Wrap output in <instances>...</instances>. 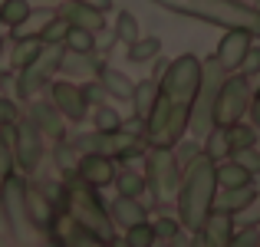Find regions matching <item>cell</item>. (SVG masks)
<instances>
[{
    "mask_svg": "<svg viewBox=\"0 0 260 247\" xmlns=\"http://www.w3.org/2000/svg\"><path fill=\"white\" fill-rule=\"evenodd\" d=\"M217 198V175H214V162L208 155H198L188 168L181 171V188H178V221L184 231H201L204 218L211 214Z\"/></svg>",
    "mask_w": 260,
    "mask_h": 247,
    "instance_id": "obj_1",
    "label": "cell"
},
{
    "mask_svg": "<svg viewBox=\"0 0 260 247\" xmlns=\"http://www.w3.org/2000/svg\"><path fill=\"white\" fill-rule=\"evenodd\" d=\"M161 10L181 13V17L201 20L224 30H247L250 37H260V13L241 0H152Z\"/></svg>",
    "mask_w": 260,
    "mask_h": 247,
    "instance_id": "obj_2",
    "label": "cell"
},
{
    "mask_svg": "<svg viewBox=\"0 0 260 247\" xmlns=\"http://www.w3.org/2000/svg\"><path fill=\"white\" fill-rule=\"evenodd\" d=\"M63 201H66V214L73 218V224H79L83 231H89V234L102 237V241H112V218H109V208L102 204L99 191L92 188V184L79 181V178H66L63 184Z\"/></svg>",
    "mask_w": 260,
    "mask_h": 247,
    "instance_id": "obj_3",
    "label": "cell"
},
{
    "mask_svg": "<svg viewBox=\"0 0 260 247\" xmlns=\"http://www.w3.org/2000/svg\"><path fill=\"white\" fill-rule=\"evenodd\" d=\"M188 119H191V106L188 102H172L168 96L158 92L152 112L145 119V142L152 148H175L188 132Z\"/></svg>",
    "mask_w": 260,
    "mask_h": 247,
    "instance_id": "obj_4",
    "label": "cell"
},
{
    "mask_svg": "<svg viewBox=\"0 0 260 247\" xmlns=\"http://www.w3.org/2000/svg\"><path fill=\"white\" fill-rule=\"evenodd\" d=\"M224 76H228V70L214 56L201 63V82H198V92L191 99V119H188V129L198 139H204L214 129V99H217V89H221Z\"/></svg>",
    "mask_w": 260,
    "mask_h": 247,
    "instance_id": "obj_5",
    "label": "cell"
},
{
    "mask_svg": "<svg viewBox=\"0 0 260 247\" xmlns=\"http://www.w3.org/2000/svg\"><path fill=\"white\" fill-rule=\"evenodd\" d=\"M198 82H201V59L194 53H181L178 59L165 63V70L158 76V89L172 102H188L191 106V99L198 92Z\"/></svg>",
    "mask_w": 260,
    "mask_h": 247,
    "instance_id": "obj_6",
    "label": "cell"
},
{
    "mask_svg": "<svg viewBox=\"0 0 260 247\" xmlns=\"http://www.w3.org/2000/svg\"><path fill=\"white\" fill-rule=\"evenodd\" d=\"M250 99H254V89H250V76L244 73H228L217 89V99H214V126H234L247 115Z\"/></svg>",
    "mask_w": 260,
    "mask_h": 247,
    "instance_id": "obj_7",
    "label": "cell"
},
{
    "mask_svg": "<svg viewBox=\"0 0 260 247\" xmlns=\"http://www.w3.org/2000/svg\"><path fill=\"white\" fill-rule=\"evenodd\" d=\"M145 184L152 188L155 201H168V198H178V188H181V168H178L172 148H152L145 152Z\"/></svg>",
    "mask_w": 260,
    "mask_h": 247,
    "instance_id": "obj_8",
    "label": "cell"
},
{
    "mask_svg": "<svg viewBox=\"0 0 260 247\" xmlns=\"http://www.w3.org/2000/svg\"><path fill=\"white\" fill-rule=\"evenodd\" d=\"M63 53H66L63 43H43L40 56L33 59L30 66H23V70L17 73V96H20V99H33L40 89H46L50 76H53V73H59Z\"/></svg>",
    "mask_w": 260,
    "mask_h": 247,
    "instance_id": "obj_9",
    "label": "cell"
},
{
    "mask_svg": "<svg viewBox=\"0 0 260 247\" xmlns=\"http://www.w3.org/2000/svg\"><path fill=\"white\" fill-rule=\"evenodd\" d=\"M0 208H4L7 228L17 237H23V234L33 231V221H30V214H26V178H20L17 171L4 175V184H0Z\"/></svg>",
    "mask_w": 260,
    "mask_h": 247,
    "instance_id": "obj_10",
    "label": "cell"
},
{
    "mask_svg": "<svg viewBox=\"0 0 260 247\" xmlns=\"http://www.w3.org/2000/svg\"><path fill=\"white\" fill-rule=\"evenodd\" d=\"M13 162L23 175H33L43 162V132L30 119L13 122Z\"/></svg>",
    "mask_w": 260,
    "mask_h": 247,
    "instance_id": "obj_11",
    "label": "cell"
},
{
    "mask_svg": "<svg viewBox=\"0 0 260 247\" xmlns=\"http://www.w3.org/2000/svg\"><path fill=\"white\" fill-rule=\"evenodd\" d=\"M50 102L63 112V119H70V122H83L89 115V102H86L83 89H79L76 82H66V79L53 82L50 86Z\"/></svg>",
    "mask_w": 260,
    "mask_h": 247,
    "instance_id": "obj_12",
    "label": "cell"
},
{
    "mask_svg": "<svg viewBox=\"0 0 260 247\" xmlns=\"http://www.w3.org/2000/svg\"><path fill=\"white\" fill-rule=\"evenodd\" d=\"M250 46H254V37H250L247 30H224L221 43H217L214 59H217V63H221L228 73H237Z\"/></svg>",
    "mask_w": 260,
    "mask_h": 247,
    "instance_id": "obj_13",
    "label": "cell"
},
{
    "mask_svg": "<svg viewBox=\"0 0 260 247\" xmlns=\"http://www.w3.org/2000/svg\"><path fill=\"white\" fill-rule=\"evenodd\" d=\"M76 178L92 188H106V184L115 181V165L109 155H99V152H86L79 155V165H76Z\"/></svg>",
    "mask_w": 260,
    "mask_h": 247,
    "instance_id": "obj_14",
    "label": "cell"
},
{
    "mask_svg": "<svg viewBox=\"0 0 260 247\" xmlns=\"http://www.w3.org/2000/svg\"><path fill=\"white\" fill-rule=\"evenodd\" d=\"M198 234L204 237V244H208V247H228L231 237L237 234L234 214H231V211H221V208H211V214L204 218V224H201Z\"/></svg>",
    "mask_w": 260,
    "mask_h": 247,
    "instance_id": "obj_15",
    "label": "cell"
},
{
    "mask_svg": "<svg viewBox=\"0 0 260 247\" xmlns=\"http://www.w3.org/2000/svg\"><path fill=\"white\" fill-rule=\"evenodd\" d=\"M30 122L40 129L43 135H50V139H63L66 135V119H63V112H59L53 102H46V99H33L30 102Z\"/></svg>",
    "mask_w": 260,
    "mask_h": 247,
    "instance_id": "obj_16",
    "label": "cell"
},
{
    "mask_svg": "<svg viewBox=\"0 0 260 247\" xmlns=\"http://www.w3.org/2000/svg\"><path fill=\"white\" fill-rule=\"evenodd\" d=\"M109 218H112V224H122V228H132V224H139V221H148L145 204H139V198H125V195H119L112 204H109Z\"/></svg>",
    "mask_w": 260,
    "mask_h": 247,
    "instance_id": "obj_17",
    "label": "cell"
},
{
    "mask_svg": "<svg viewBox=\"0 0 260 247\" xmlns=\"http://www.w3.org/2000/svg\"><path fill=\"white\" fill-rule=\"evenodd\" d=\"M59 13L70 20V26H83V30H92V33L106 26V20H102V10H92V7H86V4H76V0H66Z\"/></svg>",
    "mask_w": 260,
    "mask_h": 247,
    "instance_id": "obj_18",
    "label": "cell"
},
{
    "mask_svg": "<svg viewBox=\"0 0 260 247\" xmlns=\"http://www.w3.org/2000/svg\"><path fill=\"white\" fill-rule=\"evenodd\" d=\"M59 70L70 73V76H99L102 59H95V53H73V50H66Z\"/></svg>",
    "mask_w": 260,
    "mask_h": 247,
    "instance_id": "obj_19",
    "label": "cell"
},
{
    "mask_svg": "<svg viewBox=\"0 0 260 247\" xmlns=\"http://www.w3.org/2000/svg\"><path fill=\"white\" fill-rule=\"evenodd\" d=\"M99 86L106 89L109 96H112V99H132V89H135V82L125 76V73L122 70H112V66H102L99 70Z\"/></svg>",
    "mask_w": 260,
    "mask_h": 247,
    "instance_id": "obj_20",
    "label": "cell"
},
{
    "mask_svg": "<svg viewBox=\"0 0 260 247\" xmlns=\"http://www.w3.org/2000/svg\"><path fill=\"white\" fill-rule=\"evenodd\" d=\"M217 175V188H241V184H254V175H250L244 165H237L234 159H224L214 165Z\"/></svg>",
    "mask_w": 260,
    "mask_h": 247,
    "instance_id": "obj_21",
    "label": "cell"
},
{
    "mask_svg": "<svg viewBox=\"0 0 260 247\" xmlns=\"http://www.w3.org/2000/svg\"><path fill=\"white\" fill-rule=\"evenodd\" d=\"M254 195H257L254 184H241V188H224V195H221V198H214V208L231 211V214L237 218L250 201H254Z\"/></svg>",
    "mask_w": 260,
    "mask_h": 247,
    "instance_id": "obj_22",
    "label": "cell"
},
{
    "mask_svg": "<svg viewBox=\"0 0 260 247\" xmlns=\"http://www.w3.org/2000/svg\"><path fill=\"white\" fill-rule=\"evenodd\" d=\"M26 214H30L33 228H50V221H53L50 198H46L40 188H30V184H26Z\"/></svg>",
    "mask_w": 260,
    "mask_h": 247,
    "instance_id": "obj_23",
    "label": "cell"
},
{
    "mask_svg": "<svg viewBox=\"0 0 260 247\" xmlns=\"http://www.w3.org/2000/svg\"><path fill=\"white\" fill-rule=\"evenodd\" d=\"M158 79H142V82H135V89H132V106H135V119H142L145 122L148 119V112H152V106H155V99H158Z\"/></svg>",
    "mask_w": 260,
    "mask_h": 247,
    "instance_id": "obj_24",
    "label": "cell"
},
{
    "mask_svg": "<svg viewBox=\"0 0 260 247\" xmlns=\"http://www.w3.org/2000/svg\"><path fill=\"white\" fill-rule=\"evenodd\" d=\"M40 50H43V40L40 37H13V66L17 70H23V66H30L33 59L40 56Z\"/></svg>",
    "mask_w": 260,
    "mask_h": 247,
    "instance_id": "obj_25",
    "label": "cell"
},
{
    "mask_svg": "<svg viewBox=\"0 0 260 247\" xmlns=\"http://www.w3.org/2000/svg\"><path fill=\"white\" fill-rule=\"evenodd\" d=\"M204 155H208L214 165L231 159V142H228V129L224 126H214L208 135H204Z\"/></svg>",
    "mask_w": 260,
    "mask_h": 247,
    "instance_id": "obj_26",
    "label": "cell"
},
{
    "mask_svg": "<svg viewBox=\"0 0 260 247\" xmlns=\"http://www.w3.org/2000/svg\"><path fill=\"white\" fill-rule=\"evenodd\" d=\"M33 7L30 0H7L4 7H0V23L7 26V30H17V26H23L26 20H30Z\"/></svg>",
    "mask_w": 260,
    "mask_h": 247,
    "instance_id": "obj_27",
    "label": "cell"
},
{
    "mask_svg": "<svg viewBox=\"0 0 260 247\" xmlns=\"http://www.w3.org/2000/svg\"><path fill=\"white\" fill-rule=\"evenodd\" d=\"M115 188H119V195H125V198H142L145 195V175H139V171H132V168H122V171H115Z\"/></svg>",
    "mask_w": 260,
    "mask_h": 247,
    "instance_id": "obj_28",
    "label": "cell"
},
{
    "mask_svg": "<svg viewBox=\"0 0 260 247\" xmlns=\"http://www.w3.org/2000/svg\"><path fill=\"white\" fill-rule=\"evenodd\" d=\"M158 53H161L158 37H139L128 46V59H132V63H152V59H158Z\"/></svg>",
    "mask_w": 260,
    "mask_h": 247,
    "instance_id": "obj_29",
    "label": "cell"
},
{
    "mask_svg": "<svg viewBox=\"0 0 260 247\" xmlns=\"http://www.w3.org/2000/svg\"><path fill=\"white\" fill-rule=\"evenodd\" d=\"M53 162H56V168L63 171L66 178L76 175V165H79V152H76V145H73V142H66V139H59V142H56V148H53Z\"/></svg>",
    "mask_w": 260,
    "mask_h": 247,
    "instance_id": "obj_30",
    "label": "cell"
},
{
    "mask_svg": "<svg viewBox=\"0 0 260 247\" xmlns=\"http://www.w3.org/2000/svg\"><path fill=\"white\" fill-rule=\"evenodd\" d=\"M139 37H142V33H139V20H135V13L132 10H119V17H115V40L125 43V46H132Z\"/></svg>",
    "mask_w": 260,
    "mask_h": 247,
    "instance_id": "obj_31",
    "label": "cell"
},
{
    "mask_svg": "<svg viewBox=\"0 0 260 247\" xmlns=\"http://www.w3.org/2000/svg\"><path fill=\"white\" fill-rule=\"evenodd\" d=\"M66 33H70V20L63 13H53L43 26H40V40L43 43H66Z\"/></svg>",
    "mask_w": 260,
    "mask_h": 247,
    "instance_id": "obj_32",
    "label": "cell"
},
{
    "mask_svg": "<svg viewBox=\"0 0 260 247\" xmlns=\"http://www.w3.org/2000/svg\"><path fill=\"white\" fill-rule=\"evenodd\" d=\"M228 142H231V152H237V148H254L257 145V126H244V122L228 126Z\"/></svg>",
    "mask_w": 260,
    "mask_h": 247,
    "instance_id": "obj_33",
    "label": "cell"
},
{
    "mask_svg": "<svg viewBox=\"0 0 260 247\" xmlns=\"http://www.w3.org/2000/svg\"><path fill=\"white\" fill-rule=\"evenodd\" d=\"M63 46H66V50H73V53H95V33L92 30H83V26H70Z\"/></svg>",
    "mask_w": 260,
    "mask_h": 247,
    "instance_id": "obj_34",
    "label": "cell"
},
{
    "mask_svg": "<svg viewBox=\"0 0 260 247\" xmlns=\"http://www.w3.org/2000/svg\"><path fill=\"white\" fill-rule=\"evenodd\" d=\"M92 126H95V132H119L122 129V115L115 112L112 106H95Z\"/></svg>",
    "mask_w": 260,
    "mask_h": 247,
    "instance_id": "obj_35",
    "label": "cell"
},
{
    "mask_svg": "<svg viewBox=\"0 0 260 247\" xmlns=\"http://www.w3.org/2000/svg\"><path fill=\"white\" fill-rule=\"evenodd\" d=\"M158 237H155V228L148 221H139L132 228H125V244L128 247H152Z\"/></svg>",
    "mask_w": 260,
    "mask_h": 247,
    "instance_id": "obj_36",
    "label": "cell"
},
{
    "mask_svg": "<svg viewBox=\"0 0 260 247\" xmlns=\"http://www.w3.org/2000/svg\"><path fill=\"white\" fill-rule=\"evenodd\" d=\"M201 152H204V145H201V142H178V145L172 148V155H175V162H178V168H181V171L188 168V165L194 162Z\"/></svg>",
    "mask_w": 260,
    "mask_h": 247,
    "instance_id": "obj_37",
    "label": "cell"
},
{
    "mask_svg": "<svg viewBox=\"0 0 260 247\" xmlns=\"http://www.w3.org/2000/svg\"><path fill=\"white\" fill-rule=\"evenodd\" d=\"M66 247H112V244L102 241V237H95V234H89V231H83L76 224V228L66 234Z\"/></svg>",
    "mask_w": 260,
    "mask_h": 247,
    "instance_id": "obj_38",
    "label": "cell"
},
{
    "mask_svg": "<svg viewBox=\"0 0 260 247\" xmlns=\"http://www.w3.org/2000/svg\"><path fill=\"white\" fill-rule=\"evenodd\" d=\"M231 159H234L237 165H244L250 175H257V171H260V152H257V145L254 148H237V152H231Z\"/></svg>",
    "mask_w": 260,
    "mask_h": 247,
    "instance_id": "obj_39",
    "label": "cell"
},
{
    "mask_svg": "<svg viewBox=\"0 0 260 247\" xmlns=\"http://www.w3.org/2000/svg\"><path fill=\"white\" fill-rule=\"evenodd\" d=\"M155 228V237L158 241H168V237H175L178 231H181V221H175V218H158V221H152Z\"/></svg>",
    "mask_w": 260,
    "mask_h": 247,
    "instance_id": "obj_40",
    "label": "cell"
},
{
    "mask_svg": "<svg viewBox=\"0 0 260 247\" xmlns=\"http://www.w3.org/2000/svg\"><path fill=\"white\" fill-rule=\"evenodd\" d=\"M228 247H257V224H247V228H241L234 237H231Z\"/></svg>",
    "mask_w": 260,
    "mask_h": 247,
    "instance_id": "obj_41",
    "label": "cell"
},
{
    "mask_svg": "<svg viewBox=\"0 0 260 247\" xmlns=\"http://www.w3.org/2000/svg\"><path fill=\"white\" fill-rule=\"evenodd\" d=\"M237 73H244V76H257V73H260V46H250Z\"/></svg>",
    "mask_w": 260,
    "mask_h": 247,
    "instance_id": "obj_42",
    "label": "cell"
},
{
    "mask_svg": "<svg viewBox=\"0 0 260 247\" xmlns=\"http://www.w3.org/2000/svg\"><path fill=\"white\" fill-rule=\"evenodd\" d=\"M20 119V109L13 106V99H4L0 96V126H13Z\"/></svg>",
    "mask_w": 260,
    "mask_h": 247,
    "instance_id": "obj_43",
    "label": "cell"
},
{
    "mask_svg": "<svg viewBox=\"0 0 260 247\" xmlns=\"http://www.w3.org/2000/svg\"><path fill=\"white\" fill-rule=\"evenodd\" d=\"M10 171H17V162H13V148L7 145L4 139H0V178L10 175Z\"/></svg>",
    "mask_w": 260,
    "mask_h": 247,
    "instance_id": "obj_44",
    "label": "cell"
},
{
    "mask_svg": "<svg viewBox=\"0 0 260 247\" xmlns=\"http://www.w3.org/2000/svg\"><path fill=\"white\" fill-rule=\"evenodd\" d=\"M79 89H83V96H86L89 106H102V96H106V89H102L99 82H86V86H79Z\"/></svg>",
    "mask_w": 260,
    "mask_h": 247,
    "instance_id": "obj_45",
    "label": "cell"
},
{
    "mask_svg": "<svg viewBox=\"0 0 260 247\" xmlns=\"http://www.w3.org/2000/svg\"><path fill=\"white\" fill-rule=\"evenodd\" d=\"M237 218H244V224H260V191H257L254 201H250V204H247V208H244Z\"/></svg>",
    "mask_w": 260,
    "mask_h": 247,
    "instance_id": "obj_46",
    "label": "cell"
},
{
    "mask_svg": "<svg viewBox=\"0 0 260 247\" xmlns=\"http://www.w3.org/2000/svg\"><path fill=\"white\" fill-rule=\"evenodd\" d=\"M112 43H115V30H106V26H102V30H95V46H99L102 53H106Z\"/></svg>",
    "mask_w": 260,
    "mask_h": 247,
    "instance_id": "obj_47",
    "label": "cell"
},
{
    "mask_svg": "<svg viewBox=\"0 0 260 247\" xmlns=\"http://www.w3.org/2000/svg\"><path fill=\"white\" fill-rule=\"evenodd\" d=\"M191 241H194V237H188V234H184V231H178V234L175 237H168V247H191Z\"/></svg>",
    "mask_w": 260,
    "mask_h": 247,
    "instance_id": "obj_48",
    "label": "cell"
},
{
    "mask_svg": "<svg viewBox=\"0 0 260 247\" xmlns=\"http://www.w3.org/2000/svg\"><path fill=\"white\" fill-rule=\"evenodd\" d=\"M76 4H86V7H92V10H112V0H76Z\"/></svg>",
    "mask_w": 260,
    "mask_h": 247,
    "instance_id": "obj_49",
    "label": "cell"
},
{
    "mask_svg": "<svg viewBox=\"0 0 260 247\" xmlns=\"http://www.w3.org/2000/svg\"><path fill=\"white\" fill-rule=\"evenodd\" d=\"M247 112H250V119H254V126L260 129V96L250 99V109H247Z\"/></svg>",
    "mask_w": 260,
    "mask_h": 247,
    "instance_id": "obj_50",
    "label": "cell"
},
{
    "mask_svg": "<svg viewBox=\"0 0 260 247\" xmlns=\"http://www.w3.org/2000/svg\"><path fill=\"white\" fill-rule=\"evenodd\" d=\"M250 7H254V10H257V13H260V0H254V4H250Z\"/></svg>",
    "mask_w": 260,
    "mask_h": 247,
    "instance_id": "obj_51",
    "label": "cell"
},
{
    "mask_svg": "<svg viewBox=\"0 0 260 247\" xmlns=\"http://www.w3.org/2000/svg\"><path fill=\"white\" fill-rule=\"evenodd\" d=\"M152 247H168V244H165V241H155V244H152Z\"/></svg>",
    "mask_w": 260,
    "mask_h": 247,
    "instance_id": "obj_52",
    "label": "cell"
},
{
    "mask_svg": "<svg viewBox=\"0 0 260 247\" xmlns=\"http://www.w3.org/2000/svg\"><path fill=\"white\" fill-rule=\"evenodd\" d=\"M0 53H4V37H0Z\"/></svg>",
    "mask_w": 260,
    "mask_h": 247,
    "instance_id": "obj_53",
    "label": "cell"
},
{
    "mask_svg": "<svg viewBox=\"0 0 260 247\" xmlns=\"http://www.w3.org/2000/svg\"><path fill=\"white\" fill-rule=\"evenodd\" d=\"M241 4H247V7H250V4H254V0H241Z\"/></svg>",
    "mask_w": 260,
    "mask_h": 247,
    "instance_id": "obj_54",
    "label": "cell"
},
{
    "mask_svg": "<svg viewBox=\"0 0 260 247\" xmlns=\"http://www.w3.org/2000/svg\"><path fill=\"white\" fill-rule=\"evenodd\" d=\"M4 4H7V0H0V7H4Z\"/></svg>",
    "mask_w": 260,
    "mask_h": 247,
    "instance_id": "obj_55",
    "label": "cell"
},
{
    "mask_svg": "<svg viewBox=\"0 0 260 247\" xmlns=\"http://www.w3.org/2000/svg\"><path fill=\"white\" fill-rule=\"evenodd\" d=\"M257 96H260V89H257Z\"/></svg>",
    "mask_w": 260,
    "mask_h": 247,
    "instance_id": "obj_56",
    "label": "cell"
}]
</instances>
